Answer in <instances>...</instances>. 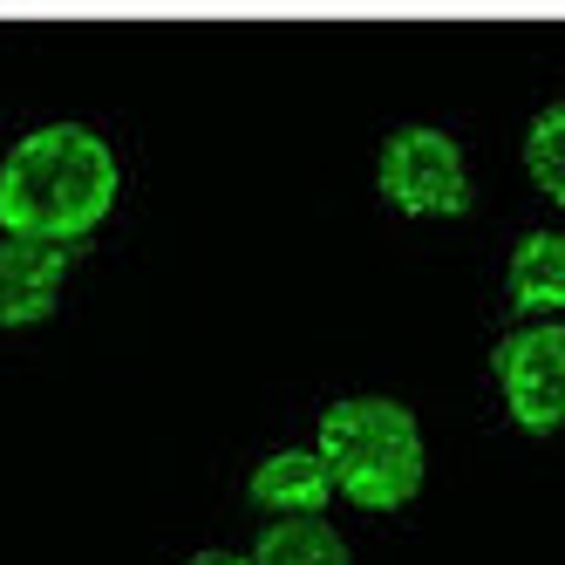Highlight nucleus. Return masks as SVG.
<instances>
[{"label": "nucleus", "mask_w": 565, "mask_h": 565, "mask_svg": "<svg viewBox=\"0 0 565 565\" xmlns=\"http://www.w3.org/2000/svg\"><path fill=\"white\" fill-rule=\"evenodd\" d=\"M124 198L116 143L96 124H34L0 157V238H34V246L75 253L103 232V218Z\"/></svg>", "instance_id": "obj_1"}, {"label": "nucleus", "mask_w": 565, "mask_h": 565, "mask_svg": "<svg viewBox=\"0 0 565 565\" xmlns=\"http://www.w3.org/2000/svg\"><path fill=\"white\" fill-rule=\"evenodd\" d=\"M75 253L34 246V238H0V328H42L68 294Z\"/></svg>", "instance_id": "obj_5"}, {"label": "nucleus", "mask_w": 565, "mask_h": 565, "mask_svg": "<svg viewBox=\"0 0 565 565\" xmlns=\"http://www.w3.org/2000/svg\"><path fill=\"white\" fill-rule=\"evenodd\" d=\"M524 171L565 212V103H545L532 116V130H524Z\"/></svg>", "instance_id": "obj_9"}, {"label": "nucleus", "mask_w": 565, "mask_h": 565, "mask_svg": "<svg viewBox=\"0 0 565 565\" xmlns=\"http://www.w3.org/2000/svg\"><path fill=\"white\" fill-rule=\"evenodd\" d=\"M504 300L518 320H558L565 313V232L539 225L511 238L504 259Z\"/></svg>", "instance_id": "obj_7"}, {"label": "nucleus", "mask_w": 565, "mask_h": 565, "mask_svg": "<svg viewBox=\"0 0 565 565\" xmlns=\"http://www.w3.org/2000/svg\"><path fill=\"white\" fill-rule=\"evenodd\" d=\"M313 457L328 470L334 498L361 511H402L423 498L429 443L409 402L395 395H341L313 423Z\"/></svg>", "instance_id": "obj_2"}, {"label": "nucleus", "mask_w": 565, "mask_h": 565, "mask_svg": "<svg viewBox=\"0 0 565 565\" xmlns=\"http://www.w3.org/2000/svg\"><path fill=\"white\" fill-rule=\"evenodd\" d=\"M246 558L253 565H354L348 539L334 532L328 518H273Z\"/></svg>", "instance_id": "obj_8"}, {"label": "nucleus", "mask_w": 565, "mask_h": 565, "mask_svg": "<svg viewBox=\"0 0 565 565\" xmlns=\"http://www.w3.org/2000/svg\"><path fill=\"white\" fill-rule=\"evenodd\" d=\"M184 565H253L246 552H225V545H205V552H191Z\"/></svg>", "instance_id": "obj_10"}, {"label": "nucleus", "mask_w": 565, "mask_h": 565, "mask_svg": "<svg viewBox=\"0 0 565 565\" xmlns=\"http://www.w3.org/2000/svg\"><path fill=\"white\" fill-rule=\"evenodd\" d=\"M491 375L504 395V416L532 436L565 429V328L558 320H518L491 348Z\"/></svg>", "instance_id": "obj_4"}, {"label": "nucleus", "mask_w": 565, "mask_h": 565, "mask_svg": "<svg viewBox=\"0 0 565 565\" xmlns=\"http://www.w3.org/2000/svg\"><path fill=\"white\" fill-rule=\"evenodd\" d=\"M246 498H253V511H266V524L273 518H328L334 483H328V470H320L313 443H287V450H273V457L253 463Z\"/></svg>", "instance_id": "obj_6"}, {"label": "nucleus", "mask_w": 565, "mask_h": 565, "mask_svg": "<svg viewBox=\"0 0 565 565\" xmlns=\"http://www.w3.org/2000/svg\"><path fill=\"white\" fill-rule=\"evenodd\" d=\"M375 184L402 218H457L470 212V164L463 143L436 124H402L388 130L375 157Z\"/></svg>", "instance_id": "obj_3"}]
</instances>
